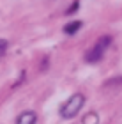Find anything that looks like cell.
<instances>
[{
    "label": "cell",
    "instance_id": "1",
    "mask_svg": "<svg viewBox=\"0 0 122 124\" xmlns=\"http://www.w3.org/2000/svg\"><path fill=\"white\" fill-rule=\"evenodd\" d=\"M83 105H85V96L81 92L73 94L71 98H67L64 101L62 106H60V117H62V119H73V117H76L80 114Z\"/></svg>",
    "mask_w": 122,
    "mask_h": 124
},
{
    "label": "cell",
    "instance_id": "2",
    "mask_svg": "<svg viewBox=\"0 0 122 124\" xmlns=\"http://www.w3.org/2000/svg\"><path fill=\"white\" fill-rule=\"evenodd\" d=\"M110 44H112V36H101L96 41V44L85 53V62L87 64H97L99 60H103Z\"/></svg>",
    "mask_w": 122,
    "mask_h": 124
},
{
    "label": "cell",
    "instance_id": "3",
    "mask_svg": "<svg viewBox=\"0 0 122 124\" xmlns=\"http://www.w3.org/2000/svg\"><path fill=\"white\" fill-rule=\"evenodd\" d=\"M37 122V114L32 110H27V112H21L18 115L14 124H36Z\"/></svg>",
    "mask_w": 122,
    "mask_h": 124
},
{
    "label": "cell",
    "instance_id": "4",
    "mask_svg": "<svg viewBox=\"0 0 122 124\" xmlns=\"http://www.w3.org/2000/svg\"><path fill=\"white\" fill-rule=\"evenodd\" d=\"M83 27V21L80 20H73V21H69V23H65L64 25V34L65 36H74V34H78V30Z\"/></svg>",
    "mask_w": 122,
    "mask_h": 124
},
{
    "label": "cell",
    "instance_id": "5",
    "mask_svg": "<svg viewBox=\"0 0 122 124\" xmlns=\"http://www.w3.org/2000/svg\"><path fill=\"white\" fill-rule=\"evenodd\" d=\"M120 89L122 87V75L120 76H113V78H110V80L104 82V89Z\"/></svg>",
    "mask_w": 122,
    "mask_h": 124
},
{
    "label": "cell",
    "instance_id": "6",
    "mask_svg": "<svg viewBox=\"0 0 122 124\" xmlns=\"http://www.w3.org/2000/svg\"><path fill=\"white\" fill-rule=\"evenodd\" d=\"M83 124H99V115L96 114V112H90V114H87L85 117H83Z\"/></svg>",
    "mask_w": 122,
    "mask_h": 124
},
{
    "label": "cell",
    "instance_id": "7",
    "mask_svg": "<svg viewBox=\"0 0 122 124\" xmlns=\"http://www.w3.org/2000/svg\"><path fill=\"white\" fill-rule=\"evenodd\" d=\"M7 46H9V43L5 41V39H0V59L5 55V52H7Z\"/></svg>",
    "mask_w": 122,
    "mask_h": 124
},
{
    "label": "cell",
    "instance_id": "8",
    "mask_svg": "<svg viewBox=\"0 0 122 124\" xmlns=\"http://www.w3.org/2000/svg\"><path fill=\"white\" fill-rule=\"evenodd\" d=\"M78 7H80V0H74V4L71 5L65 13H67V14H73V13H76V11H78Z\"/></svg>",
    "mask_w": 122,
    "mask_h": 124
}]
</instances>
